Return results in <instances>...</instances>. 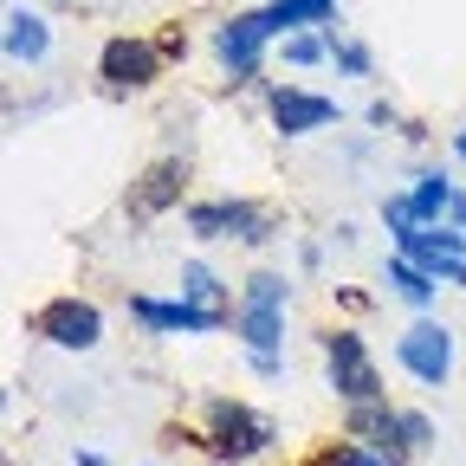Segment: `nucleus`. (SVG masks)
I'll return each instance as SVG.
<instances>
[{
    "instance_id": "6e6552de",
    "label": "nucleus",
    "mask_w": 466,
    "mask_h": 466,
    "mask_svg": "<svg viewBox=\"0 0 466 466\" xmlns=\"http://www.w3.org/2000/svg\"><path fill=\"white\" fill-rule=\"evenodd\" d=\"M33 330H39L46 343H58V350H97L104 318H97V305H85V299H52V305L33 318Z\"/></svg>"
},
{
    "instance_id": "ddd939ff",
    "label": "nucleus",
    "mask_w": 466,
    "mask_h": 466,
    "mask_svg": "<svg viewBox=\"0 0 466 466\" xmlns=\"http://www.w3.org/2000/svg\"><path fill=\"white\" fill-rule=\"evenodd\" d=\"M266 14V26H272V39L285 33H305V26H330L337 20V0H272V7H259Z\"/></svg>"
},
{
    "instance_id": "0eeeda50",
    "label": "nucleus",
    "mask_w": 466,
    "mask_h": 466,
    "mask_svg": "<svg viewBox=\"0 0 466 466\" xmlns=\"http://www.w3.org/2000/svg\"><path fill=\"white\" fill-rule=\"evenodd\" d=\"M130 318L143 324V330H162V337H214V330H227L233 318L227 311H201V305H188V299H130Z\"/></svg>"
},
{
    "instance_id": "1a4fd4ad",
    "label": "nucleus",
    "mask_w": 466,
    "mask_h": 466,
    "mask_svg": "<svg viewBox=\"0 0 466 466\" xmlns=\"http://www.w3.org/2000/svg\"><path fill=\"white\" fill-rule=\"evenodd\" d=\"M266 39H272L266 14H233L227 26H214V52H220V66H227L233 78H253V72H259Z\"/></svg>"
},
{
    "instance_id": "dca6fc26",
    "label": "nucleus",
    "mask_w": 466,
    "mask_h": 466,
    "mask_svg": "<svg viewBox=\"0 0 466 466\" xmlns=\"http://www.w3.org/2000/svg\"><path fill=\"white\" fill-rule=\"evenodd\" d=\"M408 208H415V227H441V214L453 208L447 175H415V188H408Z\"/></svg>"
},
{
    "instance_id": "4468645a",
    "label": "nucleus",
    "mask_w": 466,
    "mask_h": 466,
    "mask_svg": "<svg viewBox=\"0 0 466 466\" xmlns=\"http://www.w3.org/2000/svg\"><path fill=\"white\" fill-rule=\"evenodd\" d=\"M382 279H389V291H395V299L401 305H415V311H428L434 305V272H421L415 259H401V253H389V266H382Z\"/></svg>"
},
{
    "instance_id": "4be33fe9",
    "label": "nucleus",
    "mask_w": 466,
    "mask_h": 466,
    "mask_svg": "<svg viewBox=\"0 0 466 466\" xmlns=\"http://www.w3.org/2000/svg\"><path fill=\"white\" fill-rule=\"evenodd\" d=\"M447 214H453V227L466 233V195H453V208H447Z\"/></svg>"
},
{
    "instance_id": "20e7f679",
    "label": "nucleus",
    "mask_w": 466,
    "mask_h": 466,
    "mask_svg": "<svg viewBox=\"0 0 466 466\" xmlns=\"http://www.w3.org/2000/svg\"><path fill=\"white\" fill-rule=\"evenodd\" d=\"M395 363L415 376V382L441 389V382L453 376V330H447V324H434V318H415V324L395 337Z\"/></svg>"
},
{
    "instance_id": "a211bd4d",
    "label": "nucleus",
    "mask_w": 466,
    "mask_h": 466,
    "mask_svg": "<svg viewBox=\"0 0 466 466\" xmlns=\"http://www.w3.org/2000/svg\"><path fill=\"white\" fill-rule=\"evenodd\" d=\"M324 39H330V58L350 72V78H363L370 72V46H357V39H337V26H324Z\"/></svg>"
},
{
    "instance_id": "a878e982",
    "label": "nucleus",
    "mask_w": 466,
    "mask_h": 466,
    "mask_svg": "<svg viewBox=\"0 0 466 466\" xmlns=\"http://www.w3.org/2000/svg\"><path fill=\"white\" fill-rule=\"evenodd\" d=\"M0 401H7V395H0Z\"/></svg>"
},
{
    "instance_id": "412c9836",
    "label": "nucleus",
    "mask_w": 466,
    "mask_h": 466,
    "mask_svg": "<svg viewBox=\"0 0 466 466\" xmlns=\"http://www.w3.org/2000/svg\"><path fill=\"white\" fill-rule=\"evenodd\" d=\"M382 220H389L395 240H401V233H415V208H408V195H389L382 201Z\"/></svg>"
},
{
    "instance_id": "f8f14e48",
    "label": "nucleus",
    "mask_w": 466,
    "mask_h": 466,
    "mask_svg": "<svg viewBox=\"0 0 466 466\" xmlns=\"http://www.w3.org/2000/svg\"><path fill=\"white\" fill-rule=\"evenodd\" d=\"M182 182H188V168L182 162H175V156H162L149 175H143V182L130 188V214L137 220H149V214H162L168 201H182Z\"/></svg>"
},
{
    "instance_id": "f3484780",
    "label": "nucleus",
    "mask_w": 466,
    "mask_h": 466,
    "mask_svg": "<svg viewBox=\"0 0 466 466\" xmlns=\"http://www.w3.org/2000/svg\"><path fill=\"white\" fill-rule=\"evenodd\" d=\"M182 299L201 305V311H227V318H233V299L220 291V279H214L208 266H182Z\"/></svg>"
},
{
    "instance_id": "423d86ee",
    "label": "nucleus",
    "mask_w": 466,
    "mask_h": 466,
    "mask_svg": "<svg viewBox=\"0 0 466 466\" xmlns=\"http://www.w3.org/2000/svg\"><path fill=\"white\" fill-rule=\"evenodd\" d=\"M350 441H363V447L382 453L389 466H408V460H415V441H408V428H401V408H389V401L350 408Z\"/></svg>"
},
{
    "instance_id": "6ab92c4d",
    "label": "nucleus",
    "mask_w": 466,
    "mask_h": 466,
    "mask_svg": "<svg viewBox=\"0 0 466 466\" xmlns=\"http://www.w3.org/2000/svg\"><path fill=\"white\" fill-rule=\"evenodd\" d=\"M318 58H330V39L324 33H291L285 39V66H318Z\"/></svg>"
},
{
    "instance_id": "9b49d317",
    "label": "nucleus",
    "mask_w": 466,
    "mask_h": 466,
    "mask_svg": "<svg viewBox=\"0 0 466 466\" xmlns=\"http://www.w3.org/2000/svg\"><path fill=\"white\" fill-rule=\"evenodd\" d=\"M272 124H279L285 137L330 130V124H337V97H318V91H299V85H279V91H272Z\"/></svg>"
},
{
    "instance_id": "2eb2a0df",
    "label": "nucleus",
    "mask_w": 466,
    "mask_h": 466,
    "mask_svg": "<svg viewBox=\"0 0 466 466\" xmlns=\"http://www.w3.org/2000/svg\"><path fill=\"white\" fill-rule=\"evenodd\" d=\"M0 46H7L14 58H26V66H39V58L52 52V26H46V14H26V7H20V14L7 20V33H0Z\"/></svg>"
},
{
    "instance_id": "9d476101",
    "label": "nucleus",
    "mask_w": 466,
    "mask_h": 466,
    "mask_svg": "<svg viewBox=\"0 0 466 466\" xmlns=\"http://www.w3.org/2000/svg\"><path fill=\"white\" fill-rule=\"evenodd\" d=\"M97 72H104L110 85H130V91H143V85H156V72H162V52H156L149 39L116 33V39H104V52H97Z\"/></svg>"
},
{
    "instance_id": "39448f33",
    "label": "nucleus",
    "mask_w": 466,
    "mask_h": 466,
    "mask_svg": "<svg viewBox=\"0 0 466 466\" xmlns=\"http://www.w3.org/2000/svg\"><path fill=\"white\" fill-rule=\"evenodd\" d=\"M188 233H201V240H272V220L253 208V201H195L188 208Z\"/></svg>"
},
{
    "instance_id": "aec40b11",
    "label": "nucleus",
    "mask_w": 466,
    "mask_h": 466,
    "mask_svg": "<svg viewBox=\"0 0 466 466\" xmlns=\"http://www.w3.org/2000/svg\"><path fill=\"white\" fill-rule=\"evenodd\" d=\"M324 466H389L382 453H370L363 441H337L330 453H324Z\"/></svg>"
},
{
    "instance_id": "5701e85b",
    "label": "nucleus",
    "mask_w": 466,
    "mask_h": 466,
    "mask_svg": "<svg viewBox=\"0 0 466 466\" xmlns=\"http://www.w3.org/2000/svg\"><path fill=\"white\" fill-rule=\"evenodd\" d=\"M78 466H104V460H97V453H78Z\"/></svg>"
},
{
    "instance_id": "b1692460",
    "label": "nucleus",
    "mask_w": 466,
    "mask_h": 466,
    "mask_svg": "<svg viewBox=\"0 0 466 466\" xmlns=\"http://www.w3.org/2000/svg\"><path fill=\"white\" fill-rule=\"evenodd\" d=\"M453 149H460V162H466V130H460V137H453Z\"/></svg>"
},
{
    "instance_id": "f03ea898",
    "label": "nucleus",
    "mask_w": 466,
    "mask_h": 466,
    "mask_svg": "<svg viewBox=\"0 0 466 466\" xmlns=\"http://www.w3.org/2000/svg\"><path fill=\"white\" fill-rule=\"evenodd\" d=\"M279 441V428L266 421V415H253L247 401H208V447H214V460H253V453H266Z\"/></svg>"
},
{
    "instance_id": "f257e3e1",
    "label": "nucleus",
    "mask_w": 466,
    "mask_h": 466,
    "mask_svg": "<svg viewBox=\"0 0 466 466\" xmlns=\"http://www.w3.org/2000/svg\"><path fill=\"white\" fill-rule=\"evenodd\" d=\"M285 272H253L247 279V299L240 311H233V330H240L247 343V357H279V343H285Z\"/></svg>"
},
{
    "instance_id": "7ed1b4c3",
    "label": "nucleus",
    "mask_w": 466,
    "mask_h": 466,
    "mask_svg": "<svg viewBox=\"0 0 466 466\" xmlns=\"http://www.w3.org/2000/svg\"><path fill=\"white\" fill-rule=\"evenodd\" d=\"M324 370H330V389H337L350 408H363V401H382L376 357H370V343H363L357 330H330V337H324Z\"/></svg>"
},
{
    "instance_id": "393cba45",
    "label": "nucleus",
    "mask_w": 466,
    "mask_h": 466,
    "mask_svg": "<svg viewBox=\"0 0 466 466\" xmlns=\"http://www.w3.org/2000/svg\"><path fill=\"white\" fill-rule=\"evenodd\" d=\"M0 33H7V26H0Z\"/></svg>"
}]
</instances>
